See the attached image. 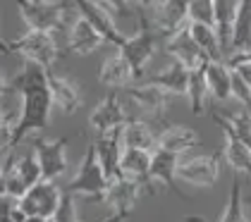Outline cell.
Wrapping results in <instances>:
<instances>
[{"instance_id":"obj_1","label":"cell","mask_w":251,"mask_h":222,"mask_svg":"<svg viewBox=\"0 0 251 222\" xmlns=\"http://www.w3.org/2000/svg\"><path fill=\"white\" fill-rule=\"evenodd\" d=\"M22 22L34 31H53L55 36H67L72 22L79 17L72 0H17Z\"/></svg>"},{"instance_id":"obj_2","label":"cell","mask_w":251,"mask_h":222,"mask_svg":"<svg viewBox=\"0 0 251 222\" xmlns=\"http://www.w3.org/2000/svg\"><path fill=\"white\" fill-rule=\"evenodd\" d=\"M20 96V117L10 129V148L20 146L22 139H26L29 134L48 129L50 115H53V108H55L48 86L31 89V91H24Z\"/></svg>"},{"instance_id":"obj_3","label":"cell","mask_w":251,"mask_h":222,"mask_svg":"<svg viewBox=\"0 0 251 222\" xmlns=\"http://www.w3.org/2000/svg\"><path fill=\"white\" fill-rule=\"evenodd\" d=\"M43 179L39 158L36 153H7V158L2 160V177H0V196H15L22 198L34 184H39Z\"/></svg>"},{"instance_id":"obj_4","label":"cell","mask_w":251,"mask_h":222,"mask_svg":"<svg viewBox=\"0 0 251 222\" xmlns=\"http://www.w3.org/2000/svg\"><path fill=\"white\" fill-rule=\"evenodd\" d=\"M108 186H110V177L105 174V170L100 165L94 144H89L86 153H84V158H81V163L77 167V174L70 179L65 191L72 194L75 198L84 196L89 201H103L105 194H108Z\"/></svg>"},{"instance_id":"obj_5","label":"cell","mask_w":251,"mask_h":222,"mask_svg":"<svg viewBox=\"0 0 251 222\" xmlns=\"http://www.w3.org/2000/svg\"><path fill=\"white\" fill-rule=\"evenodd\" d=\"M139 19H141V22H139V29H136L132 36H125V41H122L120 48H117V50L125 55V60L132 65L136 79L144 76L149 62L153 60L155 50H158V41L163 38L158 31H155L153 24H149L144 10H139Z\"/></svg>"},{"instance_id":"obj_6","label":"cell","mask_w":251,"mask_h":222,"mask_svg":"<svg viewBox=\"0 0 251 222\" xmlns=\"http://www.w3.org/2000/svg\"><path fill=\"white\" fill-rule=\"evenodd\" d=\"M10 48H12V55H20L22 60H34L46 70H53V65L60 60L58 36L53 31L26 29V34L10 41Z\"/></svg>"},{"instance_id":"obj_7","label":"cell","mask_w":251,"mask_h":222,"mask_svg":"<svg viewBox=\"0 0 251 222\" xmlns=\"http://www.w3.org/2000/svg\"><path fill=\"white\" fill-rule=\"evenodd\" d=\"M223 153H203V155H182L177 167V179L189 186L208 189L220 179Z\"/></svg>"},{"instance_id":"obj_8","label":"cell","mask_w":251,"mask_h":222,"mask_svg":"<svg viewBox=\"0 0 251 222\" xmlns=\"http://www.w3.org/2000/svg\"><path fill=\"white\" fill-rule=\"evenodd\" d=\"M65 191L53 179H41L20 198V208L24 215H43V218H55L60 203H62Z\"/></svg>"},{"instance_id":"obj_9","label":"cell","mask_w":251,"mask_h":222,"mask_svg":"<svg viewBox=\"0 0 251 222\" xmlns=\"http://www.w3.org/2000/svg\"><path fill=\"white\" fill-rule=\"evenodd\" d=\"M67 144H70L67 136H60V139L34 136V153H36V158H39L43 179L58 182L60 177L67 172V167H70V160H67Z\"/></svg>"},{"instance_id":"obj_10","label":"cell","mask_w":251,"mask_h":222,"mask_svg":"<svg viewBox=\"0 0 251 222\" xmlns=\"http://www.w3.org/2000/svg\"><path fill=\"white\" fill-rule=\"evenodd\" d=\"M72 2L77 5L79 15L89 19L91 26L105 38V43H113L115 48H120V43L125 41V34L117 29V15L103 0H72Z\"/></svg>"},{"instance_id":"obj_11","label":"cell","mask_w":251,"mask_h":222,"mask_svg":"<svg viewBox=\"0 0 251 222\" xmlns=\"http://www.w3.org/2000/svg\"><path fill=\"white\" fill-rule=\"evenodd\" d=\"M132 115H127V108L122 103V98L117 93H108L96 108L89 115V127L94 129V134H105V131L120 129L127 124Z\"/></svg>"},{"instance_id":"obj_12","label":"cell","mask_w":251,"mask_h":222,"mask_svg":"<svg viewBox=\"0 0 251 222\" xmlns=\"http://www.w3.org/2000/svg\"><path fill=\"white\" fill-rule=\"evenodd\" d=\"M129 100L136 103V108L144 115H151L153 120H163V115L168 112L170 105V93L160 89L153 81H144V84H132L127 89Z\"/></svg>"},{"instance_id":"obj_13","label":"cell","mask_w":251,"mask_h":222,"mask_svg":"<svg viewBox=\"0 0 251 222\" xmlns=\"http://www.w3.org/2000/svg\"><path fill=\"white\" fill-rule=\"evenodd\" d=\"M153 26L163 38L189 24V0H160L153 7Z\"/></svg>"},{"instance_id":"obj_14","label":"cell","mask_w":251,"mask_h":222,"mask_svg":"<svg viewBox=\"0 0 251 222\" xmlns=\"http://www.w3.org/2000/svg\"><path fill=\"white\" fill-rule=\"evenodd\" d=\"M96 148V155L100 165L105 170V174L110 177V182L120 177V163H122V153H125V141H122V127L105 134H96V139L91 141Z\"/></svg>"},{"instance_id":"obj_15","label":"cell","mask_w":251,"mask_h":222,"mask_svg":"<svg viewBox=\"0 0 251 222\" xmlns=\"http://www.w3.org/2000/svg\"><path fill=\"white\" fill-rule=\"evenodd\" d=\"M165 53L173 57V60L182 62L184 67H189V70H196V67H201V65L208 62L206 53L199 48V43L189 34V26H184L177 34L165 38Z\"/></svg>"},{"instance_id":"obj_16","label":"cell","mask_w":251,"mask_h":222,"mask_svg":"<svg viewBox=\"0 0 251 222\" xmlns=\"http://www.w3.org/2000/svg\"><path fill=\"white\" fill-rule=\"evenodd\" d=\"M141 191H144V186L132 182V179H127V177H117L110 182L108 186V194H105V198H103V203L110 208V213H120V215H132V210L136 208V201H139V196H141Z\"/></svg>"},{"instance_id":"obj_17","label":"cell","mask_w":251,"mask_h":222,"mask_svg":"<svg viewBox=\"0 0 251 222\" xmlns=\"http://www.w3.org/2000/svg\"><path fill=\"white\" fill-rule=\"evenodd\" d=\"M48 89H50V96H53L55 108H58L62 115H75V112L84 105L81 89L77 86V81H72L70 76H62V74L50 72Z\"/></svg>"},{"instance_id":"obj_18","label":"cell","mask_w":251,"mask_h":222,"mask_svg":"<svg viewBox=\"0 0 251 222\" xmlns=\"http://www.w3.org/2000/svg\"><path fill=\"white\" fill-rule=\"evenodd\" d=\"M65 38H67V50L75 53V55H91V53H96L98 48L105 43V38L100 36L96 29L91 26V22L84 19L81 15L72 22V26H70V31H67Z\"/></svg>"},{"instance_id":"obj_19","label":"cell","mask_w":251,"mask_h":222,"mask_svg":"<svg viewBox=\"0 0 251 222\" xmlns=\"http://www.w3.org/2000/svg\"><path fill=\"white\" fill-rule=\"evenodd\" d=\"M151 153L153 150H141V148H125L122 163H120V174L132 179L136 184L146 189H153L151 184Z\"/></svg>"},{"instance_id":"obj_20","label":"cell","mask_w":251,"mask_h":222,"mask_svg":"<svg viewBox=\"0 0 251 222\" xmlns=\"http://www.w3.org/2000/svg\"><path fill=\"white\" fill-rule=\"evenodd\" d=\"M201 146V136L199 131L184 124H168L158 131V148L173 150L177 155H187L194 148Z\"/></svg>"},{"instance_id":"obj_21","label":"cell","mask_w":251,"mask_h":222,"mask_svg":"<svg viewBox=\"0 0 251 222\" xmlns=\"http://www.w3.org/2000/svg\"><path fill=\"white\" fill-rule=\"evenodd\" d=\"M136 79L132 65L125 60V55L117 50L115 55L105 57L100 70H98V81L108 89H129L132 81Z\"/></svg>"},{"instance_id":"obj_22","label":"cell","mask_w":251,"mask_h":222,"mask_svg":"<svg viewBox=\"0 0 251 222\" xmlns=\"http://www.w3.org/2000/svg\"><path fill=\"white\" fill-rule=\"evenodd\" d=\"M179 158L173 150L165 148H155L151 153V184L165 186L168 191H177V167Z\"/></svg>"},{"instance_id":"obj_23","label":"cell","mask_w":251,"mask_h":222,"mask_svg":"<svg viewBox=\"0 0 251 222\" xmlns=\"http://www.w3.org/2000/svg\"><path fill=\"white\" fill-rule=\"evenodd\" d=\"M206 81H208V91L211 100H230L232 98V67L227 60H208L206 62Z\"/></svg>"},{"instance_id":"obj_24","label":"cell","mask_w":251,"mask_h":222,"mask_svg":"<svg viewBox=\"0 0 251 222\" xmlns=\"http://www.w3.org/2000/svg\"><path fill=\"white\" fill-rule=\"evenodd\" d=\"M239 5L242 0H215V29H218L225 57L232 53V36H234V22H237Z\"/></svg>"},{"instance_id":"obj_25","label":"cell","mask_w":251,"mask_h":222,"mask_svg":"<svg viewBox=\"0 0 251 222\" xmlns=\"http://www.w3.org/2000/svg\"><path fill=\"white\" fill-rule=\"evenodd\" d=\"M189 74H192L189 67H184V65H182V62H177V60H170V62H168L160 72H155L149 81L158 84L160 89H165L170 96H187Z\"/></svg>"},{"instance_id":"obj_26","label":"cell","mask_w":251,"mask_h":222,"mask_svg":"<svg viewBox=\"0 0 251 222\" xmlns=\"http://www.w3.org/2000/svg\"><path fill=\"white\" fill-rule=\"evenodd\" d=\"M122 141L125 148H141V150H155L158 148V131L141 117H129L122 127Z\"/></svg>"},{"instance_id":"obj_27","label":"cell","mask_w":251,"mask_h":222,"mask_svg":"<svg viewBox=\"0 0 251 222\" xmlns=\"http://www.w3.org/2000/svg\"><path fill=\"white\" fill-rule=\"evenodd\" d=\"M225 134V146H223V160L237 172V174H249L251 177V146H247L242 139H237L232 131Z\"/></svg>"},{"instance_id":"obj_28","label":"cell","mask_w":251,"mask_h":222,"mask_svg":"<svg viewBox=\"0 0 251 222\" xmlns=\"http://www.w3.org/2000/svg\"><path fill=\"white\" fill-rule=\"evenodd\" d=\"M189 34L192 38L199 43V48L206 53L208 60H225V53H223V43H220V36H218V29L213 24H203V22H189Z\"/></svg>"},{"instance_id":"obj_29","label":"cell","mask_w":251,"mask_h":222,"mask_svg":"<svg viewBox=\"0 0 251 222\" xmlns=\"http://www.w3.org/2000/svg\"><path fill=\"white\" fill-rule=\"evenodd\" d=\"M187 100L194 115H203L208 110L211 103V91H208V81H206V65L192 70L189 74V86H187Z\"/></svg>"},{"instance_id":"obj_30","label":"cell","mask_w":251,"mask_h":222,"mask_svg":"<svg viewBox=\"0 0 251 222\" xmlns=\"http://www.w3.org/2000/svg\"><path fill=\"white\" fill-rule=\"evenodd\" d=\"M213 120L218 122V127L223 131H232L237 139H242L247 146H251V112L244 108L232 115H223V112L213 110Z\"/></svg>"},{"instance_id":"obj_31","label":"cell","mask_w":251,"mask_h":222,"mask_svg":"<svg viewBox=\"0 0 251 222\" xmlns=\"http://www.w3.org/2000/svg\"><path fill=\"white\" fill-rule=\"evenodd\" d=\"M249 50H251V0H242L239 12H237V22H234L232 53H249Z\"/></svg>"},{"instance_id":"obj_32","label":"cell","mask_w":251,"mask_h":222,"mask_svg":"<svg viewBox=\"0 0 251 222\" xmlns=\"http://www.w3.org/2000/svg\"><path fill=\"white\" fill-rule=\"evenodd\" d=\"M218 222H249V218H247V208H244V198H242V184H239L237 177H234V182H232L227 203L223 208Z\"/></svg>"},{"instance_id":"obj_33","label":"cell","mask_w":251,"mask_h":222,"mask_svg":"<svg viewBox=\"0 0 251 222\" xmlns=\"http://www.w3.org/2000/svg\"><path fill=\"white\" fill-rule=\"evenodd\" d=\"M189 22L215 26V0H189Z\"/></svg>"},{"instance_id":"obj_34","label":"cell","mask_w":251,"mask_h":222,"mask_svg":"<svg viewBox=\"0 0 251 222\" xmlns=\"http://www.w3.org/2000/svg\"><path fill=\"white\" fill-rule=\"evenodd\" d=\"M227 65L232 67V72H237L244 84L251 89V53H232L230 57H225Z\"/></svg>"},{"instance_id":"obj_35","label":"cell","mask_w":251,"mask_h":222,"mask_svg":"<svg viewBox=\"0 0 251 222\" xmlns=\"http://www.w3.org/2000/svg\"><path fill=\"white\" fill-rule=\"evenodd\" d=\"M53 222H79L77 203H75V196H72V194H67V191H65L62 203H60V208H58V213H55V218H53Z\"/></svg>"},{"instance_id":"obj_36","label":"cell","mask_w":251,"mask_h":222,"mask_svg":"<svg viewBox=\"0 0 251 222\" xmlns=\"http://www.w3.org/2000/svg\"><path fill=\"white\" fill-rule=\"evenodd\" d=\"M232 98L239 100L244 108L251 105V89L244 84V79H242L237 72H232Z\"/></svg>"},{"instance_id":"obj_37","label":"cell","mask_w":251,"mask_h":222,"mask_svg":"<svg viewBox=\"0 0 251 222\" xmlns=\"http://www.w3.org/2000/svg\"><path fill=\"white\" fill-rule=\"evenodd\" d=\"M115 15H129L132 12V5H134V0H103Z\"/></svg>"},{"instance_id":"obj_38","label":"cell","mask_w":251,"mask_h":222,"mask_svg":"<svg viewBox=\"0 0 251 222\" xmlns=\"http://www.w3.org/2000/svg\"><path fill=\"white\" fill-rule=\"evenodd\" d=\"M10 129H12V124L5 120V115L0 112V139H10Z\"/></svg>"},{"instance_id":"obj_39","label":"cell","mask_w":251,"mask_h":222,"mask_svg":"<svg viewBox=\"0 0 251 222\" xmlns=\"http://www.w3.org/2000/svg\"><path fill=\"white\" fill-rule=\"evenodd\" d=\"M7 89H10V79L2 74V70H0V98L7 93Z\"/></svg>"},{"instance_id":"obj_40","label":"cell","mask_w":251,"mask_h":222,"mask_svg":"<svg viewBox=\"0 0 251 222\" xmlns=\"http://www.w3.org/2000/svg\"><path fill=\"white\" fill-rule=\"evenodd\" d=\"M24 222H50V218H43V215H26Z\"/></svg>"},{"instance_id":"obj_41","label":"cell","mask_w":251,"mask_h":222,"mask_svg":"<svg viewBox=\"0 0 251 222\" xmlns=\"http://www.w3.org/2000/svg\"><path fill=\"white\" fill-rule=\"evenodd\" d=\"M0 53H2V55H12V48H10V43H7V41H2V38H0Z\"/></svg>"},{"instance_id":"obj_42","label":"cell","mask_w":251,"mask_h":222,"mask_svg":"<svg viewBox=\"0 0 251 222\" xmlns=\"http://www.w3.org/2000/svg\"><path fill=\"white\" fill-rule=\"evenodd\" d=\"M184 222H206V218H201V215H187Z\"/></svg>"},{"instance_id":"obj_43","label":"cell","mask_w":251,"mask_h":222,"mask_svg":"<svg viewBox=\"0 0 251 222\" xmlns=\"http://www.w3.org/2000/svg\"><path fill=\"white\" fill-rule=\"evenodd\" d=\"M5 148H10V139H0V153H2Z\"/></svg>"},{"instance_id":"obj_44","label":"cell","mask_w":251,"mask_h":222,"mask_svg":"<svg viewBox=\"0 0 251 222\" xmlns=\"http://www.w3.org/2000/svg\"><path fill=\"white\" fill-rule=\"evenodd\" d=\"M0 177H2V163H0Z\"/></svg>"},{"instance_id":"obj_45","label":"cell","mask_w":251,"mask_h":222,"mask_svg":"<svg viewBox=\"0 0 251 222\" xmlns=\"http://www.w3.org/2000/svg\"><path fill=\"white\" fill-rule=\"evenodd\" d=\"M247 205H249V208H251V198H249V201H247Z\"/></svg>"},{"instance_id":"obj_46","label":"cell","mask_w":251,"mask_h":222,"mask_svg":"<svg viewBox=\"0 0 251 222\" xmlns=\"http://www.w3.org/2000/svg\"><path fill=\"white\" fill-rule=\"evenodd\" d=\"M50 222H53V220H50Z\"/></svg>"},{"instance_id":"obj_47","label":"cell","mask_w":251,"mask_h":222,"mask_svg":"<svg viewBox=\"0 0 251 222\" xmlns=\"http://www.w3.org/2000/svg\"><path fill=\"white\" fill-rule=\"evenodd\" d=\"M249 222H251V220H249Z\"/></svg>"}]
</instances>
